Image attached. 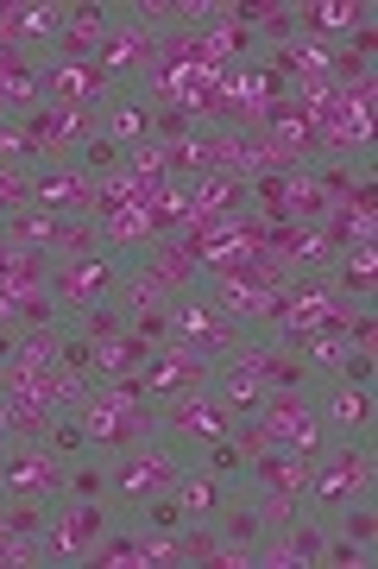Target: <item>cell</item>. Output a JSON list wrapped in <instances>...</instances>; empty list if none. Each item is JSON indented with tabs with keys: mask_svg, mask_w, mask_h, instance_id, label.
Masks as SVG:
<instances>
[{
	"mask_svg": "<svg viewBox=\"0 0 378 569\" xmlns=\"http://www.w3.org/2000/svg\"><path fill=\"white\" fill-rule=\"evenodd\" d=\"M126 519H140L145 531H177L183 526V507H177V493H159V500H145L140 512H126Z\"/></svg>",
	"mask_w": 378,
	"mask_h": 569,
	"instance_id": "ab89813d",
	"label": "cell"
},
{
	"mask_svg": "<svg viewBox=\"0 0 378 569\" xmlns=\"http://www.w3.org/2000/svg\"><path fill=\"white\" fill-rule=\"evenodd\" d=\"M152 121H159V102L145 89H120L114 102L101 108V133H114L126 152L133 146H152Z\"/></svg>",
	"mask_w": 378,
	"mask_h": 569,
	"instance_id": "ffe728a7",
	"label": "cell"
},
{
	"mask_svg": "<svg viewBox=\"0 0 378 569\" xmlns=\"http://www.w3.org/2000/svg\"><path fill=\"white\" fill-rule=\"evenodd\" d=\"M316 411L335 443H378V387L316 380Z\"/></svg>",
	"mask_w": 378,
	"mask_h": 569,
	"instance_id": "9c48e42d",
	"label": "cell"
},
{
	"mask_svg": "<svg viewBox=\"0 0 378 569\" xmlns=\"http://www.w3.org/2000/svg\"><path fill=\"white\" fill-rule=\"evenodd\" d=\"M44 253L51 260H89V253H101V222L95 216H51Z\"/></svg>",
	"mask_w": 378,
	"mask_h": 569,
	"instance_id": "d4e9b609",
	"label": "cell"
},
{
	"mask_svg": "<svg viewBox=\"0 0 378 569\" xmlns=\"http://www.w3.org/2000/svg\"><path fill=\"white\" fill-rule=\"evenodd\" d=\"M328 526H335L340 538H354V545H372L378 550V500H347Z\"/></svg>",
	"mask_w": 378,
	"mask_h": 569,
	"instance_id": "836d02e7",
	"label": "cell"
},
{
	"mask_svg": "<svg viewBox=\"0 0 378 569\" xmlns=\"http://www.w3.org/2000/svg\"><path fill=\"white\" fill-rule=\"evenodd\" d=\"M335 380H347V387H378V348H347V361H340Z\"/></svg>",
	"mask_w": 378,
	"mask_h": 569,
	"instance_id": "b9f144b4",
	"label": "cell"
},
{
	"mask_svg": "<svg viewBox=\"0 0 378 569\" xmlns=\"http://www.w3.org/2000/svg\"><path fill=\"white\" fill-rule=\"evenodd\" d=\"M378 550L372 545H354V538H340L335 526H328V550H321V569H372Z\"/></svg>",
	"mask_w": 378,
	"mask_h": 569,
	"instance_id": "f35d334b",
	"label": "cell"
},
{
	"mask_svg": "<svg viewBox=\"0 0 378 569\" xmlns=\"http://www.w3.org/2000/svg\"><path fill=\"white\" fill-rule=\"evenodd\" d=\"M303 178L316 183L328 203H347V197L359 190V178H378V171H354V164H340V159H316L309 171H303Z\"/></svg>",
	"mask_w": 378,
	"mask_h": 569,
	"instance_id": "d6a6232c",
	"label": "cell"
},
{
	"mask_svg": "<svg viewBox=\"0 0 378 569\" xmlns=\"http://www.w3.org/2000/svg\"><path fill=\"white\" fill-rule=\"evenodd\" d=\"M58 500H108V456H76V462H63V493Z\"/></svg>",
	"mask_w": 378,
	"mask_h": 569,
	"instance_id": "f546056e",
	"label": "cell"
},
{
	"mask_svg": "<svg viewBox=\"0 0 378 569\" xmlns=\"http://www.w3.org/2000/svg\"><path fill=\"white\" fill-rule=\"evenodd\" d=\"M120 13H126V0H70V20H63V32L51 39L44 63H95L101 39L120 26Z\"/></svg>",
	"mask_w": 378,
	"mask_h": 569,
	"instance_id": "30bf717a",
	"label": "cell"
},
{
	"mask_svg": "<svg viewBox=\"0 0 378 569\" xmlns=\"http://www.w3.org/2000/svg\"><path fill=\"white\" fill-rule=\"evenodd\" d=\"M58 361H63V373H70V380H76L82 392L101 387V348L89 342V336H76L70 323L58 329Z\"/></svg>",
	"mask_w": 378,
	"mask_h": 569,
	"instance_id": "83f0119b",
	"label": "cell"
},
{
	"mask_svg": "<svg viewBox=\"0 0 378 569\" xmlns=\"http://www.w3.org/2000/svg\"><path fill=\"white\" fill-rule=\"evenodd\" d=\"M190 462H202V468H208V475H221L227 488H239V481H246V456H239L234 430H227V437H215V443L202 449V456H190Z\"/></svg>",
	"mask_w": 378,
	"mask_h": 569,
	"instance_id": "8d00e7d4",
	"label": "cell"
},
{
	"mask_svg": "<svg viewBox=\"0 0 378 569\" xmlns=\"http://www.w3.org/2000/svg\"><path fill=\"white\" fill-rule=\"evenodd\" d=\"M215 531H221V545L227 550H246V563L259 569V545H265V519H259V507L246 500V493H234L227 507L215 512Z\"/></svg>",
	"mask_w": 378,
	"mask_h": 569,
	"instance_id": "603a6c76",
	"label": "cell"
},
{
	"mask_svg": "<svg viewBox=\"0 0 378 569\" xmlns=\"http://www.w3.org/2000/svg\"><path fill=\"white\" fill-rule=\"evenodd\" d=\"M239 342H253V329L239 323L234 310H221L208 291H183V298H171V348H183V355H196V361H227Z\"/></svg>",
	"mask_w": 378,
	"mask_h": 569,
	"instance_id": "3957f363",
	"label": "cell"
},
{
	"mask_svg": "<svg viewBox=\"0 0 378 569\" xmlns=\"http://www.w3.org/2000/svg\"><path fill=\"white\" fill-rule=\"evenodd\" d=\"M140 380H145V392H152V406H164V399L202 392L208 380H215V367H208V361H196V355H183V348H171V342H159L152 355H145Z\"/></svg>",
	"mask_w": 378,
	"mask_h": 569,
	"instance_id": "2e32d148",
	"label": "cell"
},
{
	"mask_svg": "<svg viewBox=\"0 0 378 569\" xmlns=\"http://www.w3.org/2000/svg\"><path fill=\"white\" fill-rule=\"evenodd\" d=\"M152 342L145 336H114V342L101 348V380H120V373H140Z\"/></svg>",
	"mask_w": 378,
	"mask_h": 569,
	"instance_id": "e575fe53",
	"label": "cell"
},
{
	"mask_svg": "<svg viewBox=\"0 0 378 569\" xmlns=\"http://www.w3.org/2000/svg\"><path fill=\"white\" fill-rule=\"evenodd\" d=\"M32 203V171H13V164H0V222L13 216V209Z\"/></svg>",
	"mask_w": 378,
	"mask_h": 569,
	"instance_id": "60d3db41",
	"label": "cell"
},
{
	"mask_svg": "<svg viewBox=\"0 0 378 569\" xmlns=\"http://www.w3.org/2000/svg\"><path fill=\"white\" fill-rule=\"evenodd\" d=\"M259 425L272 430V443L278 449H297L303 462H316V456H328V425H321L316 411V387H272L259 406Z\"/></svg>",
	"mask_w": 378,
	"mask_h": 569,
	"instance_id": "8992f818",
	"label": "cell"
},
{
	"mask_svg": "<svg viewBox=\"0 0 378 569\" xmlns=\"http://www.w3.org/2000/svg\"><path fill=\"white\" fill-rule=\"evenodd\" d=\"M347 500H378V443H328L303 475V512L335 519Z\"/></svg>",
	"mask_w": 378,
	"mask_h": 569,
	"instance_id": "6da1fadb",
	"label": "cell"
},
{
	"mask_svg": "<svg viewBox=\"0 0 378 569\" xmlns=\"http://www.w3.org/2000/svg\"><path fill=\"white\" fill-rule=\"evenodd\" d=\"M44 449H51L58 462H76V456H89V430H82L76 411H58V418H51V430H44Z\"/></svg>",
	"mask_w": 378,
	"mask_h": 569,
	"instance_id": "d590c367",
	"label": "cell"
},
{
	"mask_svg": "<svg viewBox=\"0 0 378 569\" xmlns=\"http://www.w3.org/2000/svg\"><path fill=\"white\" fill-rule=\"evenodd\" d=\"M44 58L39 51H20V44H0V108H7V121H20L32 108L44 102Z\"/></svg>",
	"mask_w": 378,
	"mask_h": 569,
	"instance_id": "ac0fdd59",
	"label": "cell"
},
{
	"mask_svg": "<svg viewBox=\"0 0 378 569\" xmlns=\"http://www.w3.org/2000/svg\"><path fill=\"white\" fill-rule=\"evenodd\" d=\"M328 284H335L347 305H378V241L347 247V253L328 266Z\"/></svg>",
	"mask_w": 378,
	"mask_h": 569,
	"instance_id": "44dd1931",
	"label": "cell"
},
{
	"mask_svg": "<svg viewBox=\"0 0 378 569\" xmlns=\"http://www.w3.org/2000/svg\"><path fill=\"white\" fill-rule=\"evenodd\" d=\"M347 348H378V305H359L354 317H347V336H340Z\"/></svg>",
	"mask_w": 378,
	"mask_h": 569,
	"instance_id": "7bdbcfd3",
	"label": "cell"
},
{
	"mask_svg": "<svg viewBox=\"0 0 378 569\" xmlns=\"http://www.w3.org/2000/svg\"><path fill=\"white\" fill-rule=\"evenodd\" d=\"M303 26H297V0H253V39H259V51H278V44H290Z\"/></svg>",
	"mask_w": 378,
	"mask_h": 569,
	"instance_id": "4316f807",
	"label": "cell"
},
{
	"mask_svg": "<svg viewBox=\"0 0 378 569\" xmlns=\"http://www.w3.org/2000/svg\"><path fill=\"white\" fill-rule=\"evenodd\" d=\"M70 164H76L89 183H120V178H126V146H120L114 133H101V127H95V133L76 146V159H70Z\"/></svg>",
	"mask_w": 378,
	"mask_h": 569,
	"instance_id": "484cf974",
	"label": "cell"
},
{
	"mask_svg": "<svg viewBox=\"0 0 378 569\" xmlns=\"http://www.w3.org/2000/svg\"><path fill=\"white\" fill-rule=\"evenodd\" d=\"M303 475H309V462H303L297 449H259V456H246V481L239 488H284V493H303Z\"/></svg>",
	"mask_w": 378,
	"mask_h": 569,
	"instance_id": "cb8c5ba5",
	"label": "cell"
},
{
	"mask_svg": "<svg viewBox=\"0 0 378 569\" xmlns=\"http://www.w3.org/2000/svg\"><path fill=\"white\" fill-rule=\"evenodd\" d=\"M227 430H234V411L215 399V387L183 392V399H164L159 406V437L171 449H183V456H202V449L215 443V437H227Z\"/></svg>",
	"mask_w": 378,
	"mask_h": 569,
	"instance_id": "ba28073f",
	"label": "cell"
},
{
	"mask_svg": "<svg viewBox=\"0 0 378 569\" xmlns=\"http://www.w3.org/2000/svg\"><path fill=\"white\" fill-rule=\"evenodd\" d=\"M0 569H39V545H25V538L0 526Z\"/></svg>",
	"mask_w": 378,
	"mask_h": 569,
	"instance_id": "ee69618b",
	"label": "cell"
},
{
	"mask_svg": "<svg viewBox=\"0 0 378 569\" xmlns=\"http://www.w3.org/2000/svg\"><path fill=\"white\" fill-rule=\"evenodd\" d=\"M126 336H145L152 348L171 342V305H133L126 310Z\"/></svg>",
	"mask_w": 378,
	"mask_h": 569,
	"instance_id": "74e56055",
	"label": "cell"
},
{
	"mask_svg": "<svg viewBox=\"0 0 378 569\" xmlns=\"http://www.w3.org/2000/svg\"><path fill=\"white\" fill-rule=\"evenodd\" d=\"M25 133V140H32V152H39V164H70L76 159V146L89 140V133H95V114H76V108H58V102H39L32 108V114H20V121H13Z\"/></svg>",
	"mask_w": 378,
	"mask_h": 569,
	"instance_id": "8fae6325",
	"label": "cell"
},
{
	"mask_svg": "<svg viewBox=\"0 0 378 569\" xmlns=\"http://www.w3.org/2000/svg\"><path fill=\"white\" fill-rule=\"evenodd\" d=\"M171 493H177L183 519H202V526H215V512L227 507V500H234L239 488H227L221 475H208V468H202V462H190V468H183V481H177V488H171Z\"/></svg>",
	"mask_w": 378,
	"mask_h": 569,
	"instance_id": "7402d4cb",
	"label": "cell"
},
{
	"mask_svg": "<svg viewBox=\"0 0 378 569\" xmlns=\"http://www.w3.org/2000/svg\"><path fill=\"white\" fill-rule=\"evenodd\" d=\"M20 342H25V329H13V323H0V367L20 355Z\"/></svg>",
	"mask_w": 378,
	"mask_h": 569,
	"instance_id": "f6af8a7d",
	"label": "cell"
},
{
	"mask_svg": "<svg viewBox=\"0 0 378 569\" xmlns=\"http://www.w3.org/2000/svg\"><path fill=\"white\" fill-rule=\"evenodd\" d=\"M297 26H303V39L347 44L354 26H378V13L366 0H297Z\"/></svg>",
	"mask_w": 378,
	"mask_h": 569,
	"instance_id": "d6986e66",
	"label": "cell"
},
{
	"mask_svg": "<svg viewBox=\"0 0 378 569\" xmlns=\"http://www.w3.org/2000/svg\"><path fill=\"white\" fill-rule=\"evenodd\" d=\"M70 20V0H0V44H20V51H51V39Z\"/></svg>",
	"mask_w": 378,
	"mask_h": 569,
	"instance_id": "5bb4252c",
	"label": "cell"
},
{
	"mask_svg": "<svg viewBox=\"0 0 378 569\" xmlns=\"http://www.w3.org/2000/svg\"><path fill=\"white\" fill-rule=\"evenodd\" d=\"M95 63H101V77L114 82V89H140V82L152 77V63H159V39L140 32V26L120 13V26L101 39V58Z\"/></svg>",
	"mask_w": 378,
	"mask_h": 569,
	"instance_id": "4fadbf2b",
	"label": "cell"
},
{
	"mask_svg": "<svg viewBox=\"0 0 378 569\" xmlns=\"http://www.w3.org/2000/svg\"><path fill=\"white\" fill-rule=\"evenodd\" d=\"M253 507H259V519H265V538L272 531H290L303 519V493H284V488H239Z\"/></svg>",
	"mask_w": 378,
	"mask_h": 569,
	"instance_id": "1f68e13d",
	"label": "cell"
},
{
	"mask_svg": "<svg viewBox=\"0 0 378 569\" xmlns=\"http://www.w3.org/2000/svg\"><path fill=\"white\" fill-rule=\"evenodd\" d=\"M39 82H44V102L76 108V114H95V121H101V108L120 96L114 82L101 77V63H44Z\"/></svg>",
	"mask_w": 378,
	"mask_h": 569,
	"instance_id": "9a60e30c",
	"label": "cell"
},
{
	"mask_svg": "<svg viewBox=\"0 0 378 569\" xmlns=\"http://www.w3.org/2000/svg\"><path fill=\"white\" fill-rule=\"evenodd\" d=\"M13 443V425H7V406H0V449Z\"/></svg>",
	"mask_w": 378,
	"mask_h": 569,
	"instance_id": "bcb514c9",
	"label": "cell"
},
{
	"mask_svg": "<svg viewBox=\"0 0 378 569\" xmlns=\"http://www.w3.org/2000/svg\"><path fill=\"white\" fill-rule=\"evenodd\" d=\"M183 468H190V456L171 449L164 437H145V443H133L126 456H108V507L140 512L145 500H159V493L177 488Z\"/></svg>",
	"mask_w": 378,
	"mask_h": 569,
	"instance_id": "7a4b0ae2",
	"label": "cell"
},
{
	"mask_svg": "<svg viewBox=\"0 0 378 569\" xmlns=\"http://www.w3.org/2000/svg\"><path fill=\"white\" fill-rule=\"evenodd\" d=\"M76 418H82V430H89V449H95V456H126L133 443L159 437V406H133V399H120L114 387H89Z\"/></svg>",
	"mask_w": 378,
	"mask_h": 569,
	"instance_id": "277c9868",
	"label": "cell"
},
{
	"mask_svg": "<svg viewBox=\"0 0 378 569\" xmlns=\"http://www.w3.org/2000/svg\"><path fill=\"white\" fill-rule=\"evenodd\" d=\"M120 284H126V266H120L114 253H89V260H51V279H44V291L58 298L63 323H70L76 310L120 298Z\"/></svg>",
	"mask_w": 378,
	"mask_h": 569,
	"instance_id": "52a82bcc",
	"label": "cell"
},
{
	"mask_svg": "<svg viewBox=\"0 0 378 569\" xmlns=\"http://www.w3.org/2000/svg\"><path fill=\"white\" fill-rule=\"evenodd\" d=\"M0 493H20V500H58L63 493V462L44 443H7L0 449Z\"/></svg>",
	"mask_w": 378,
	"mask_h": 569,
	"instance_id": "7c38bea8",
	"label": "cell"
},
{
	"mask_svg": "<svg viewBox=\"0 0 378 569\" xmlns=\"http://www.w3.org/2000/svg\"><path fill=\"white\" fill-rule=\"evenodd\" d=\"M120 512L108 500H58L51 507V531L39 538V569H89V550L101 545V531Z\"/></svg>",
	"mask_w": 378,
	"mask_h": 569,
	"instance_id": "5b68a950",
	"label": "cell"
},
{
	"mask_svg": "<svg viewBox=\"0 0 378 569\" xmlns=\"http://www.w3.org/2000/svg\"><path fill=\"white\" fill-rule=\"evenodd\" d=\"M51 507L58 500H20V493H0V526L25 538V545H39L44 531H51Z\"/></svg>",
	"mask_w": 378,
	"mask_h": 569,
	"instance_id": "f1b7e54d",
	"label": "cell"
},
{
	"mask_svg": "<svg viewBox=\"0 0 378 569\" xmlns=\"http://www.w3.org/2000/svg\"><path fill=\"white\" fill-rule=\"evenodd\" d=\"M70 329H76V336H89L95 348H108L114 336H126V305H120V298L89 305V310H76V317H70Z\"/></svg>",
	"mask_w": 378,
	"mask_h": 569,
	"instance_id": "4dcf8cb0",
	"label": "cell"
},
{
	"mask_svg": "<svg viewBox=\"0 0 378 569\" xmlns=\"http://www.w3.org/2000/svg\"><path fill=\"white\" fill-rule=\"evenodd\" d=\"M32 209L44 216H89L95 209V183L76 164H39L32 171Z\"/></svg>",
	"mask_w": 378,
	"mask_h": 569,
	"instance_id": "e0dca14e",
	"label": "cell"
}]
</instances>
